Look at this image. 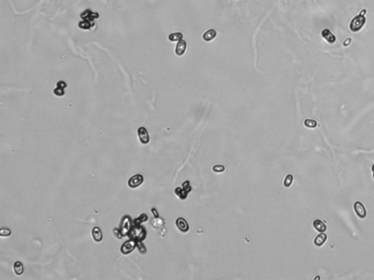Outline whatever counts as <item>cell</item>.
I'll use <instances>...</instances> for the list:
<instances>
[{
    "mask_svg": "<svg viewBox=\"0 0 374 280\" xmlns=\"http://www.w3.org/2000/svg\"><path fill=\"white\" fill-rule=\"evenodd\" d=\"M151 225L153 226V228H154V229L159 230L163 228V226H164V221H163L162 218H160V217H155V218L153 219L151 222Z\"/></svg>",
    "mask_w": 374,
    "mask_h": 280,
    "instance_id": "5bb4252c",
    "label": "cell"
},
{
    "mask_svg": "<svg viewBox=\"0 0 374 280\" xmlns=\"http://www.w3.org/2000/svg\"><path fill=\"white\" fill-rule=\"evenodd\" d=\"M175 194H176L177 196L181 199L187 198V195H188V193H188L187 191H186V190L183 189V188H177L175 190Z\"/></svg>",
    "mask_w": 374,
    "mask_h": 280,
    "instance_id": "d6986e66",
    "label": "cell"
},
{
    "mask_svg": "<svg viewBox=\"0 0 374 280\" xmlns=\"http://www.w3.org/2000/svg\"><path fill=\"white\" fill-rule=\"evenodd\" d=\"M13 269H14V271H15L16 274H17L18 276L21 275L22 273H24V265H23L22 263L20 262V261H16V262L14 263Z\"/></svg>",
    "mask_w": 374,
    "mask_h": 280,
    "instance_id": "2e32d148",
    "label": "cell"
},
{
    "mask_svg": "<svg viewBox=\"0 0 374 280\" xmlns=\"http://www.w3.org/2000/svg\"><path fill=\"white\" fill-rule=\"evenodd\" d=\"M137 136L142 144H147L149 142V134H148L147 129L143 126H141L137 129Z\"/></svg>",
    "mask_w": 374,
    "mask_h": 280,
    "instance_id": "8992f818",
    "label": "cell"
},
{
    "mask_svg": "<svg viewBox=\"0 0 374 280\" xmlns=\"http://www.w3.org/2000/svg\"><path fill=\"white\" fill-rule=\"evenodd\" d=\"M137 247V242L135 240L129 239L126 241L121 247V252L124 255H128L133 252Z\"/></svg>",
    "mask_w": 374,
    "mask_h": 280,
    "instance_id": "277c9868",
    "label": "cell"
},
{
    "mask_svg": "<svg viewBox=\"0 0 374 280\" xmlns=\"http://www.w3.org/2000/svg\"><path fill=\"white\" fill-rule=\"evenodd\" d=\"M216 31H215L214 29H209L203 34V39L205 41L209 42V41H211L212 39H214L215 37H216Z\"/></svg>",
    "mask_w": 374,
    "mask_h": 280,
    "instance_id": "9a60e30c",
    "label": "cell"
},
{
    "mask_svg": "<svg viewBox=\"0 0 374 280\" xmlns=\"http://www.w3.org/2000/svg\"><path fill=\"white\" fill-rule=\"evenodd\" d=\"M313 227H314V229L317 230V231L320 232V233H323V232L326 231V230H327V226H326V225L323 222L320 220H316L313 221Z\"/></svg>",
    "mask_w": 374,
    "mask_h": 280,
    "instance_id": "7c38bea8",
    "label": "cell"
},
{
    "mask_svg": "<svg viewBox=\"0 0 374 280\" xmlns=\"http://www.w3.org/2000/svg\"><path fill=\"white\" fill-rule=\"evenodd\" d=\"M132 225H133V220H132L131 217L129 215H124L121 219L119 226V229L123 236H128Z\"/></svg>",
    "mask_w": 374,
    "mask_h": 280,
    "instance_id": "3957f363",
    "label": "cell"
},
{
    "mask_svg": "<svg viewBox=\"0 0 374 280\" xmlns=\"http://www.w3.org/2000/svg\"><path fill=\"white\" fill-rule=\"evenodd\" d=\"M147 236V231L141 225H133L130 230L128 237L136 242H143Z\"/></svg>",
    "mask_w": 374,
    "mask_h": 280,
    "instance_id": "6da1fadb",
    "label": "cell"
},
{
    "mask_svg": "<svg viewBox=\"0 0 374 280\" xmlns=\"http://www.w3.org/2000/svg\"><path fill=\"white\" fill-rule=\"evenodd\" d=\"M292 182H293V176L292 175H286V177H285V180L284 182V186L286 187V188H289V187H290L291 184H292Z\"/></svg>",
    "mask_w": 374,
    "mask_h": 280,
    "instance_id": "603a6c76",
    "label": "cell"
},
{
    "mask_svg": "<svg viewBox=\"0 0 374 280\" xmlns=\"http://www.w3.org/2000/svg\"><path fill=\"white\" fill-rule=\"evenodd\" d=\"M53 93H54L55 95H56V96H63L64 94H65V91H64L63 88H59V87H57L56 88L54 89V91H53Z\"/></svg>",
    "mask_w": 374,
    "mask_h": 280,
    "instance_id": "484cf974",
    "label": "cell"
},
{
    "mask_svg": "<svg viewBox=\"0 0 374 280\" xmlns=\"http://www.w3.org/2000/svg\"><path fill=\"white\" fill-rule=\"evenodd\" d=\"M186 49H187V42L185 40L181 39V40L178 41V42L176 45L175 53H176L177 55L182 56L183 54H184Z\"/></svg>",
    "mask_w": 374,
    "mask_h": 280,
    "instance_id": "30bf717a",
    "label": "cell"
},
{
    "mask_svg": "<svg viewBox=\"0 0 374 280\" xmlns=\"http://www.w3.org/2000/svg\"><path fill=\"white\" fill-rule=\"evenodd\" d=\"M354 208L355 212H356V214L357 215V216H358L359 217L363 219L366 217V215H367L366 209H365V207H364V205L362 204L360 202H355L354 205Z\"/></svg>",
    "mask_w": 374,
    "mask_h": 280,
    "instance_id": "52a82bcc",
    "label": "cell"
},
{
    "mask_svg": "<svg viewBox=\"0 0 374 280\" xmlns=\"http://www.w3.org/2000/svg\"><path fill=\"white\" fill-rule=\"evenodd\" d=\"M113 233H114V235L116 236L117 238H119V239H121L122 237H124L122 233H121V231H120L119 229L114 228V229H113Z\"/></svg>",
    "mask_w": 374,
    "mask_h": 280,
    "instance_id": "d4e9b609",
    "label": "cell"
},
{
    "mask_svg": "<svg viewBox=\"0 0 374 280\" xmlns=\"http://www.w3.org/2000/svg\"><path fill=\"white\" fill-rule=\"evenodd\" d=\"M225 170V167L223 165H216L213 167V171L215 172H222Z\"/></svg>",
    "mask_w": 374,
    "mask_h": 280,
    "instance_id": "4316f807",
    "label": "cell"
},
{
    "mask_svg": "<svg viewBox=\"0 0 374 280\" xmlns=\"http://www.w3.org/2000/svg\"><path fill=\"white\" fill-rule=\"evenodd\" d=\"M182 186H183V188L186 190V191H187L188 193H189L190 191H191V186H190L189 182L188 181V180L187 181H186L184 183H183Z\"/></svg>",
    "mask_w": 374,
    "mask_h": 280,
    "instance_id": "83f0119b",
    "label": "cell"
},
{
    "mask_svg": "<svg viewBox=\"0 0 374 280\" xmlns=\"http://www.w3.org/2000/svg\"><path fill=\"white\" fill-rule=\"evenodd\" d=\"M322 36L329 43H334L336 40V37L328 29H324L322 32Z\"/></svg>",
    "mask_w": 374,
    "mask_h": 280,
    "instance_id": "9c48e42d",
    "label": "cell"
},
{
    "mask_svg": "<svg viewBox=\"0 0 374 280\" xmlns=\"http://www.w3.org/2000/svg\"><path fill=\"white\" fill-rule=\"evenodd\" d=\"M57 87H59V88H65L66 87H67V84L65 83L64 81H59L57 82Z\"/></svg>",
    "mask_w": 374,
    "mask_h": 280,
    "instance_id": "f1b7e54d",
    "label": "cell"
},
{
    "mask_svg": "<svg viewBox=\"0 0 374 280\" xmlns=\"http://www.w3.org/2000/svg\"><path fill=\"white\" fill-rule=\"evenodd\" d=\"M148 215L146 214H145V213H142L140 215L139 217H137V218H135L133 220V225H141V223H145V222H146L148 220Z\"/></svg>",
    "mask_w": 374,
    "mask_h": 280,
    "instance_id": "e0dca14e",
    "label": "cell"
},
{
    "mask_svg": "<svg viewBox=\"0 0 374 280\" xmlns=\"http://www.w3.org/2000/svg\"><path fill=\"white\" fill-rule=\"evenodd\" d=\"M372 171H373V177L374 178V165L373 166V167H372Z\"/></svg>",
    "mask_w": 374,
    "mask_h": 280,
    "instance_id": "4dcf8cb0",
    "label": "cell"
},
{
    "mask_svg": "<svg viewBox=\"0 0 374 280\" xmlns=\"http://www.w3.org/2000/svg\"><path fill=\"white\" fill-rule=\"evenodd\" d=\"M365 13H366V10H361L360 13L355 16L354 18H353V19L351 20L350 24H349V29L352 32H359L364 26L365 22H366V18L365 17Z\"/></svg>",
    "mask_w": 374,
    "mask_h": 280,
    "instance_id": "7a4b0ae2",
    "label": "cell"
},
{
    "mask_svg": "<svg viewBox=\"0 0 374 280\" xmlns=\"http://www.w3.org/2000/svg\"><path fill=\"white\" fill-rule=\"evenodd\" d=\"M183 35L182 33L181 32H175V33H173V34H170L169 35L168 39H170V41L171 42H176V41H180L183 38Z\"/></svg>",
    "mask_w": 374,
    "mask_h": 280,
    "instance_id": "ac0fdd59",
    "label": "cell"
},
{
    "mask_svg": "<svg viewBox=\"0 0 374 280\" xmlns=\"http://www.w3.org/2000/svg\"><path fill=\"white\" fill-rule=\"evenodd\" d=\"M327 238V234L324 233V232H323V233H319V235L317 236V237H316L315 239H314L315 245H317V247H321V246H322L324 244V242H326Z\"/></svg>",
    "mask_w": 374,
    "mask_h": 280,
    "instance_id": "4fadbf2b",
    "label": "cell"
},
{
    "mask_svg": "<svg viewBox=\"0 0 374 280\" xmlns=\"http://www.w3.org/2000/svg\"><path fill=\"white\" fill-rule=\"evenodd\" d=\"M144 178L142 175L137 174L133 175L130 179L128 180V185L131 188H136L140 185H141L143 182Z\"/></svg>",
    "mask_w": 374,
    "mask_h": 280,
    "instance_id": "5b68a950",
    "label": "cell"
},
{
    "mask_svg": "<svg viewBox=\"0 0 374 280\" xmlns=\"http://www.w3.org/2000/svg\"><path fill=\"white\" fill-rule=\"evenodd\" d=\"M137 248L139 252L141 254H146L147 252V249L142 243V242H137Z\"/></svg>",
    "mask_w": 374,
    "mask_h": 280,
    "instance_id": "44dd1931",
    "label": "cell"
},
{
    "mask_svg": "<svg viewBox=\"0 0 374 280\" xmlns=\"http://www.w3.org/2000/svg\"><path fill=\"white\" fill-rule=\"evenodd\" d=\"M78 26H79L80 29H89L92 26V24H91V21H88V20H83V22L79 23Z\"/></svg>",
    "mask_w": 374,
    "mask_h": 280,
    "instance_id": "ffe728a7",
    "label": "cell"
},
{
    "mask_svg": "<svg viewBox=\"0 0 374 280\" xmlns=\"http://www.w3.org/2000/svg\"><path fill=\"white\" fill-rule=\"evenodd\" d=\"M92 237L94 238V240L95 242H100L102 241V231H101V229L100 228L97 227H94V229H92Z\"/></svg>",
    "mask_w": 374,
    "mask_h": 280,
    "instance_id": "8fae6325",
    "label": "cell"
},
{
    "mask_svg": "<svg viewBox=\"0 0 374 280\" xmlns=\"http://www.w3.org/2000/svg\"><path fill=\"white\" fill-rule=\"evenodd\" d=\"M175 224H176L178 229L181 232H183V233H186V232H187L189 230V224H188L187 220H186L185 219L182 218V217L178 218L176 220V222H175Z\"/></svg>",
    "mask_w": 374,
    "mask_h": 280,
    "instance_id": "ba28073f",
    "label": "cell"
},
{
    "mask_svg": "<svg viewBox=\"0 0 374 280\" xmlns=\"http://www.w3.org/2000/svg\"><path fill=\"white\" fill-rule=\"evenodd\" d=\"M11 231L7 228H2L0 230V236H9L11 235Z\"/></svg>",
    "mask_w": 374,
    "mask_h": 280,
    "instance_id": "cb8c5ba5",
    "label": "cell"
},
{
    "mask_svg": "<svg viewBox=\"0 0 374 280\" xmlns=\"http://www.w3.org/2000/svg\"><path fill=\"white\" fill-rule=\"evenodd\" d=\"M305 126H306L308 128H315L316 126H317V121H314V120H312V119H307L305 121Z\"/></svg>",
    "mask_w": 374,
    "mask_h": 280,
    "instance_id": "7402d4cb",
    "label": "cell"
},
{
    "mask_svg": "<svg viewBox=\"0 0 374 280\" xmlns=\"http://www.w3.org/2000/svg\"><path fill=\"white\" fill-rule=\"evenodd\" d=\"M151 212H152V214L154 215V216L155 217H159V213H158V211H157V210H156V209H155V208H152L151 209Z\"/></svg>",
    "mask_w": 374,
    "mask_h": 280,
    "instance_id": "f546056e",
    "label": "cell"
}]
</instances>
